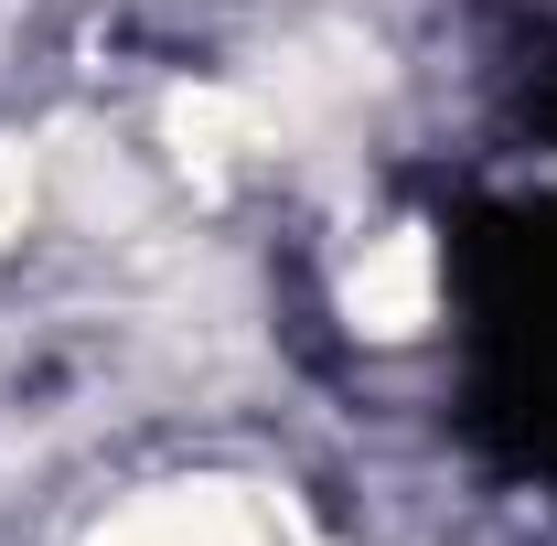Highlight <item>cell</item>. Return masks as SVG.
<instances>
[{
    "mask_svg": "<svg viewBox=\"0 0 557 546\" xmlns=\"http://www.w3.org/2000/svg\"><path fill=\"white\" fill-rule=\"evenodd\" d=\"M97 546H300V525L258 493H236V482H194V493H161V504L119 514Z\"/></svg>",
    "mask_w": 557,
    "mask_h": 546,
    "instance_id": "1",
    "label": "cell"
},
{
    "mask_svg": "<svg viewBox=\"0 0 557 546\" xmlns=\"http://www.w3.org/2000/svg\"><path fill=\"white\" fill-rule=\"evenodd\" d=\"M429 300H440V269H429V236H418V225L375 236V247L354 258V278H344L354 333H375V343H408L418 322H429Z\"/></svg>",
    "mask_w": 557,
    "mask_h": 546,
    "instance_id": "2",
    "label": "cell"
},
{
    "mask_svg": "<svg viewBox=\"0 0 557 546\" xmlns=\"http://www.w3.org/2000/svg\"><path fill=\"white\" fill-rule=\"evenodd\" d=\"M161 119H172V150H183V172H194V183H225L247 150H269L258 97H236V86H183Z\"/></svg>",
    "mask_w": 557,
    "mask_h": 546,
    "instance_id": "3",
    "label": "cell"
},
{
    "mask_svg": "<svg viewBox=\"0 0 557 546\" xmlns=\"http://www.w3.org/2000/svg\"><path fill=\"white\" fill-rule=\"evenodd\" d=\"M33 194H44V172H33V150L22 139H0V247L33 225Z\"/></svg>",
    "mask_w": 557,
    "mask_h": 546,
    "instance_id": "4",
    "label": "cell"
}]
</instances>
